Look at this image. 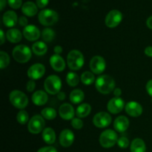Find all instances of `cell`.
<instances>
[{"label": "cell", "instance_id": "74e56055", "mask_svg": "<svg viewBox=\"0 0 152 152\" xmlns=\"http://www.w3.org/2000/svg\"><path fill=\"white\" fill-rule=\"evenodd\" d=\"M36 83L34 80H30L26 84V89L28 92H33L36 88Z\"/></svg>", "mask_w": 152, "mask_h": 152}, {"label": "cell", "instance_id": "4316f807", "mask_svg": "<svg viewBox=\"0 0 152 152\" xmlns=\"http://www.w3.org/2000/svg\"><path fill=\"white\" fill-rule=\"evenodd\" d=\"M91 112V106L88 103H82L76 109V115L79 118H86Z\"/></svg>", "mask_w": 152, "mask_h": 152}, {"label": "cell", "instance_id": "277c9868", "mask_svg": "<svg viewBox=\"0 0 152 152\" xmlns=\"http://www.w3.org/2000/svg\"><path fill=\"white\" fill-rule=\"evenodd\" d=\"M9 100L11 105L16 108L24 110L28 105V97L24 92L19 90H13L9 94Z\"/></svg>", "mask_w": 152, "mask_h": 152}, {"label": "cell", "instance_id": "c3c4849f", "mask_svg": "<svg viewBox=\"0 0 152 152\" xmlns=\"http://www.w3.org/2000/svg\"><path fill=\"white\" fill-rule=\"evenodd\" d=\"M146 25L149 29L152 30V16H149L146 20Z\"/></svg>", "mask_w": 152, "mask_h": 152}, {"label": "cell", "instance_id": "f6af8a7d", "mask_svg": "<svg viewBox=\"0 0 152 152\" xmlns=\"http://www.w3.org/2000/svg\"><path fill=\"white\" fill-rule=\"evenodd\" d=\"M113 94H114V95L116 97H120V96L122 94L121 88H115V89L113 91Z\"/></svg>", "mask_w": 152, "mask_h": 152}, {"label": "cell", "instance_id": "e0dca14e", "mask_svg": "<svg viewBox=\"0 0 152 152\" xmlns=\"http://www.w3.org/2000/svg\"><path fill=\"white\" fill-rule=\"evenodd\" d=\"M125 111L130 117H138L142 114L143 108L139 102H135V101H131L126 105Z\"/></svg>", "mask_w": 152, "mask_h": 152}, {"label": "cell", "instance_id": "b9f144b4", "mask_svg": "<svg viewBox=\"0 0 152 152\" xmlns=\"http://www.w3.org/2000/svg\"><path fill=\"white\" fill-rule=\"evenodd\" d=\"M145 89H146V91L147 93H148V94L152 97V79L151 80H148V83H146Z\"/></svg>", "mask_w": 152, "mask_h": 152}, {"label": "cell", "instance_id": "7c38bea8", "mask_svg": "<svg viewBox=\"0 0 152 152\" xmlns=\"http://www.w3.org/2000/svg\"><path fill=\"white\" fill-rule=\"evenodd\" d=\"M45 74V67L42 63H36L29 67L27 71V75L30 80H38Z\"/></svg>", "mask_w": 152, "mask_h": 152}, {"label": "cell", "instance_id": "30bf717a", "mask_svg": "<svg viewBox=\"0 0 152 152\" xmlns=\"http://www.w3.org/2000/svg\"><path fill=\"white\" fill-rule=\"evenodd\" d=\"M89 67L91 72L96 75H100L106 68V62L102 56H94L91 59Z\"/></svg>", "mask_w": 152, "mask_h": 152}, {"label": "cell", "instance_id": "484cf974", "mask_svg": "<svg viewBox=\"0 0 152 152\" xmlns=\"http://www.w3.org/2000/svg\"><path fill=\"white\" fill-rule=\"evenodd\" d=\"M32 52L37 56H43L48 51V45L45 42L37 41L33 44Z\"/></svg>", "mask_w": 152, "mask_h": 152}, {"label": "cell", "instance_id": "9a60e30c", "mask_svg": "<svg viewBox=\"0 0 152 152\" xmlns=\"http://www.w3.org/2000/svg\"><path fill=\"white\" fill-rule=\"evenodd\" d=\"M75 137L74 132L68 129H63L60 132L59 137V144L64 148H68L71 146L74 142Z\"/></svg>", "mask_w": 152, "mask_h": 152}, {"label": "cell", "instance_id": "1f68e13d", "mask_svg": "<svg viewBox=\"0 0 152 152\" xmlns=\"http://www.w3.org/2000/svg\"><path fill=\"white\" fill-rule=\"evenodd\" d=\"M55 31L50 28H45L42 31V38L45 42H50L55 38Z\"/></svg>", "mask_w": 152, "mask_h": 152}, {"label": "cell", "instance_id": "f546056e", "mask_svg": "<svg viewBox=\"0 0 152 152\" xmlns=\"http://www.w3.org/2000/svg\"><path fill=\"white\" fill-rule=\"evenodd\" d=\"M41 115L44 117V119L47 120H53L57 116V112L56 110L51 107H46L43 108L41 111Z\"/></svg>", "mask_w": 152, "mask_h": 152}, {"label": "cell", "instance_id": "7402d4cb", "mask_svg": "<svg viewBox=\"0 0 152 152\" xmlns=\"http://www.w3.org/2000/svg\"><path fill=\"white\" fill-rule=\"evenodd\" d=\"M38 8L37 4L31 1H28L24 3L22 5V12L25 16L33 17L38 13Z\"/></svg>", "mask_w": 152, "mask_h": 152}, {"label": "cell", "instance_id": "ac0fdd59", "mask_svg": "<svg viewBox=\"0 0 152 152\" xmlns=\"http://www.w3.org/2000/svg\"><path fill=\"white\" fill-rule=\"evenodd\" d=\"M50 65L51 68L56 72H62L65 69V61L60 55L53 54L50 58Z\"/></svg>", "mask_w": 152, "mask_h": 152}, {"label": "cell", "instance_id": "83f0119b", "mask_svg": "<svg viewBox=\"0 0 152 152\" xmlns=\"http://www.w3.org/2000/svg\"><path fill=\"white\" fill-rule=\"evenodd\" d=\"M85 98V94L81 89H74L69 95V99L73 104H80Z\"/></svg>", "mask_w": 152, "mask_h": 152}, {"label": "cell", "instance_id": "7dc6e473", "mask_svg": "<svg viewBox=\"0 0 152 152\" xmlns=\"http://www.w3.org/2000/svg\"><path fill=\"white\" fill-rule=\"evenodd\" d=\"M65 97H66V95H65V94L62 91H60L57 94V98L60 101H63L64 99H65Z\"/></svg>", "mask_w": 152, "mask_h": 152}, {"label": "cell", "instance_id": "7bdbcfd3", "mask_svg": "<svg viewBox=\"0 0 152 152\" xmlns=\"http://www.w3.org/2000/svg\"><path fill=\"white\" fill-rule=\"evenodd\" d=\"M145 54L148 57H152V46H148L145 48Z\"/></svg>", "mask_w": 152, "mask_h": 152}, {"label": "cell", "instance_id": "4fadbf2b", "mask_svg": "<svg viewBox=\"0 0 152 152\" xmlns=\"http://www.w3.org/2000/svg\"><path fill=\"white\" fill-rule=\"evenodd\" d=\"M125 102L121 97L111 98L107 104V109L108 112L113 114H117L125 108Z\"/></svg>", "mask_w": 152, "mask_h": 152}, {"label": "cell", "instance_id": "603a6c76", "mask_svg": "<svg viewBox=\"0 0 152 152\" xmlns=\"http://www.w3.org/2000/svg\"><path fill=\"white\" fill-rule=\"evenodd\" d=\"M23 34L16 28H10L6 33V38L10 43H18L22 40Z\"/></svg>", "mask_w": 152, "mask_h": 152}, {"label": "cell", "instance_id": "e575fe53", "mask_svg": "<svg viewBox=\"0 0 152 152\" xmlns=\"http://www.w3.org/2000/svg\"><path fill=\"white\" fill-rule=\"evenodd\" d=\"M117 144L118 145V146L120 148L124 149V148H127L130 145V141H129L128 137H126L125 136H122L120 137H119Z\"/></svg>", "mask_w": 152, "mask_h": 152}, {"label": "cell", "instance_id": "9c48e42d", "mask_svg": "<svg viewBox=\"0 0 152 152\" xmlns=\"http://www.w3.org/2000/svg\"><path fill=\"white\" fill-rule=\"evenodd\" d=\"M93 124L99 129H105L109 126L112 122L111 116L105 111L98 112L93 117Z\"/></svg>", "mask_w": 152, "mask_h": 152}, {"label": "cell", "instance_id": "7a4b0ae2", "mask_svg": "<svg viewBox=\"0 0 152 152\" xmlns=\"http://www.w3.org/2000/svg\"><path fill=\"white\" fill-rule=\"evenodd\" d=\"M85 63V58L83 53L78 50H72L67 56V65L72 71H79Z\"/></svg>", "mask_w": 152, "mask_h": 152}, {"label": "cell", "instance_id": "ba28073f", "mask_svg": "<svg viewBox=\"0 0 152 152\" xmlns=\"http://www.w3.org/2000/svg\"><path fill=\"white\" fill-rule=\"evenodd\" d=\"M45 121L44 117L39 114H36L30 119L28 123V132L33 134H38L43 132L45 128Z\"/></svg>", "mask_w": 152, "mask_h": 152}, {"label": "cell", "instance_id": "d6a6232c", "mask_svg": "<svg viewBox=\"0 0 152 152\" xmlns=\"http://www.w3.org/2000/svg\"><path fill=\"white\" fill-rule=\"evenodd\" d=\"M29 120V114L25 110H20L16 114V121L20 125L27 124Z\"/></svg>", "mask_w": 152, "mask_h": 152}, {"label": "cell", "instance_id": "cb8c5ba5", "mask_svg": "<svg viewBox=\"0 0 152 152\" xmlns=\"http://www.w3.org/2000/svg\"><path fill=\"white\" fill-rule=\"evenodd\" d=\"M42 137L43 140L48 145H52L56 141V133L52 128L48 127L42 132Z\"/></svg>", "mask_w": 152, "mask_h": 152}, {"label": "cell", "instance_id": "8992f818", "mask_svg": "<svg viewBox=\"0 0 152 152\" xmlns=\"http://www.w3.org/2000/svg\"><path fill=\"white\" fill-rule=\"evenodd\" d=\"M44 88L49 94L57 95L62 88V80L57 75L48 76L44 82Z\"/></svg>", "mask_w": 152, "mask_h": 152}, {"label": "cell", "instance_id": "3957f363", "mask_svg": "<svg viewBox=\"0 0 152 152\" xmlns=\"http://www.w3.org/2000/svg\"><path fill=\"white\" fill-rule=\"evenodd\" d=\"M12 55L14 60L19 63H26L32 56V50L28 45H18L13 49Z\"/></svg>", "mask_w": 152, "mask_h": 152}, {"label": "cell", "instance_id": "d6986e66", "mask_svg": "<svg viewBox=\"0 0 152 152\" xmlns=\"http://www.w3.org/2000/svg\"><path fill=\"white\" fill-rule=\"evenodd\" d=\"M130 122L126 116H119L114 121V130L119 133H123L126 132L129 127Z\"/></svg>", "mask_w": 152, "mask_h": 152}, {"label": "cell", "instance_id": "8fae6325", "mask_svg": "<svg viewBox=\"0 0 152 152\" xmlns=\"http://www.w3.org/2000/svg\"><path fill=\"white\" fill-rule=\"evenodd\" d=\"M123 20V13L118 10H111L105 19V24L108 28H114L118 26Z\"/></svg>", "mask_w": 152, "mask_h": 152}, {"label": "cell", "instance_id": "6da1fadb", "mask_svg": "<svg viewBox=\"0 0 152 152\" xmlns=\"http://www.w3.org/2000/svg\"><path fill=\"white\" fill-rule=\"evenodd\" d=\"M115 80L110 75H101L95 81V87L102 94H109L115 89Z\"/></svg>", "mask_w": 152, "mask_h": 152}, {"label": "cell", "instance_id": "f1b7e54d", "mask_svg": "<svg viewBox=\"0 0 152 152\" xmlns=\"http://www.w3.org/2000/svg\"><path fill=\"white\" fill-rule=\"evenodd\" d=\"M80 80L83 83V84L86 86H91L93 84L96 80H95L94 74L91 71H85L81 74L80 77Z\"/></svg>", "mask_w": 152, "mask_h": 152}, {"label": "cell", "instance_id": "ab89813d", "mask_svg": "<svg viewBox=\"0 0 152 152\" xmlns=\"http://www.w3.org/2000/svg\"><path fill=\"white\" fill-rule=\"evenodd\" d=\"M37 152H58V151L56 149V148L50 145V146H45L39 148Z\"/></svg>", "mask_w": 152, "mask_h": 152}, {"label": "cell", "instance_id": "bcb514c9", "mask_svg": "<svg viewBox=\"0 0 152 152\" xmlns=\"http://www.w3.org/2000/svg\"><path fill=\"white\" fill-rule=\"evenodd\" d=\"M0 37H1V41H0V45H3L4 42H5L6 39V35L4 34V31L2 29L0 30Z\"/></svg>", "mask_w": 152, "mask_h": 152}, {"label": "cell", "instance_id": "8d00e7d4", "mask_svg": "<svg viewBox=\"0 0 152 152\" xmlns=\"http://www.w3.org/2000/svg\"><path fill=\"white\" fill-rule=\"evenodd\" d=\"M7 1L9 6L14 10H17V9L22 7L23 5L22 0H7Z\"/></svg>", "mask_w": 152, "mask_h": 152}, {"label": "cell", "instance_id": "d4e9b609", "mask_svg": "<svg viewBox=\"0 0 152 152\" xmlns=\"http://www.w3.org/2000/svg\"><path fill=\"white\" fill-rule=\"evenodd\" d=\"M131 152H145L146 151V145L145 142L141 138H135L131 142L130 145Z\"/></svg>", "mask_w": 152, "mask_h": 152}, {"label": "cell", "instance_id": "60d3db41", "mask_svg": "<svg viewBox=\"0 0 152 152\" xmlns=\"http://www.w3.org/2000/svg\"><path fill=\"white\" fill-rule=\"evenodd\" d=\"M18 22H19V25L22 27H24L25 28L26 26L28 25V20L27 19V17L25 16H22L19 18V20H18Z\"/></svg>", "mask_w": 152, "mask_h": 152}, {"label": "cell", "instance_id": "836d02e7", "mask_svg": "<svg viewBox=\"0 0 152 152\" xmlns=\"http://www.w3.org/2000/svg\"><path fill=\"white\" fill-rule=\"evenodd\" d=\"M10 62V56L5 51L1 50L0 51V68L1 70L4 69L9 65Z\"/></svg>", "mask_w": 152, "mask_h": 152}, {"label": "cell", "instance_id": "ee69618b", "mask_svg": "<svg viewBox=\"0 0 152 152\" xmlns=\"http://www.w3.org/2000/svg\"><path fill=\"white\" fill-rule=\"evenodd\" d=\"M53 51H54L55 54L60 55L62 53V51H63V49H62V46L56 45L54 47V48H53Z\"/></svg>", "mask_w": 152, "mask_h": 152}, {"label": "cell", "instance_id": "ffe728a7", "mask_svg": "<svg viewBox=\"0 0 152 152\" xmlns=\"http://www.w3.org/2000/svg\"><path fill=\"white\" fill-rule=\"evenodd\" d=\"M31 100L33 103L37 106L45 105L48 101V96L46 91L42 90L36 91L31 96Z\"/></svg>", "mask_w": 152, "mask_h": 152}, {"label": "cell", "instance_id": "4dcf8cb0", "mask_svg": "<svg viewBox=\"0 0 152 152\" xmlns=\"http://www.w3.org/2000/svg\"><path fill=\"white\" fill-rule=\"evenodd\" d=\"M80 80V79L77 73L71 71L67 74L66 83L71 87H76L77 86H78Z\"/></svg>", "mask_w": 152, "mask_h": 152}, {"label": "cell", "instance_id": "2e32d148", "mask_svg": "<svg viewBox=\"0 0 152 152\" xmlns=\"http://www.w3.org/2000/svg\"><path fill=\"white\" fill-rule=\"evenodd\" d=\"M59 117L64 120H72L74 118L76 111L70 103L62 104L59 108Z\"/></svg>", "mask_w": 152, "mask_h": 152}, {"label": "cell", "instance_id": "44dd1931", "mask_svg": "<svg viewBox=\"0 0 152 152\" xmlns=\"http://www.w3.org/2000/svg\"><path fill=\"white\" fill-rule=\"evenodd\" d=\"M17 14L13 10H7L4 12L2 16V21L4 25L7 28H13L18 22Z\"/></svg>", "mask_w": 152, "mask_h": 152}, {"label": "cell", "instance_id": "5bb4252c", "mask_svg": "<svg viewBox=\"0 0 152 152\" xmlns=\"http://www.w3.org/2000/svg\"><path fill=\"white\" fill-rule=\"evenodd\" d=\"M22 34L23 37L30 42H36L42 35L40 30L34 25H28L24 28Z\"/></svg>", "mask_w": 152, "mask_h": 152}, {"label": "cell", "instance_id": "5b68a950", "mask_svg": "<svg viewBox=\"0 0 152 152\" xmlns=\"http://www.w3.org/2000/svg\"><path fill=\"white\" fill-rule=\"evenodd\" d=\"M38 19L39 23L43 26H52L59 20V14L51 9H43L39 13Z\"/></svg>", "mask_w": 152, "mask_h": 152}, {"label": "cell", "instance_id": "d590c367", "mask_svg": "<svg viewBox=\"0 0 152 152\" xmlns=\"http://www.w3.org/2000/svg\"><path fill=\"white\" fill-rule=\"evenodd\" d=\"M71 126L76 130H80L83 127V121L79 117H74L71 120Z\"/></svg>", "mask_w": 152, "mask_h": 152}, {"label": "cell", "instance_id": "f35d334b", "mask_svg": "<svg viewBox=\"0 0 152 152\" xmlns=\"http://www.w3.org/2000/svg\"><path fill=\"white\" fill-rule=\"evenodd\" d=\"M49 0H36V4L39 8H45L48 4Z\"/></svg>", "mask_w": 152, "mask_h": 152}, {"label": "cell", "instance_id": "52a82bcc", "mask_svg": "<svg viewBox=\"0 0 152 152\" xmlns=\"http://www.w3.org/2000/svg\"><path fill=\"white\" fill-rule=\"evenodd\" d=\"M119 137L117 133L112 129H107L100 134L99 142L104 148H110L117 143Z\"/></svg>", "mask_w": 152, "mask_h": 152}, {"label": "cell", "instance_id": "681fc988", "mask_svg": "<svg viewBox=\"0 0 152 152\" xmlns=\"http://www.w3.org/2000/svg\"><path fill=\"white\" fill-rule=\"evenodd\" d=\"M7 1H6V0H0V4H1V8H0V10H1V11H2L4 10V7L6 6Z\"/></svg>", "mask_w": 152, "mask_h": 152}]
</instances>
